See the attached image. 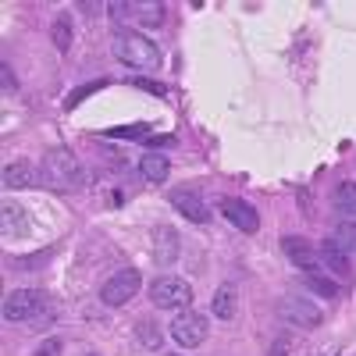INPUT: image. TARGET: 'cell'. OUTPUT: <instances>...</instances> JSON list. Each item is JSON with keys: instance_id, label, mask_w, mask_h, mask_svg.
I'll list each match as a JSON object with an SVG mask.
<instances>
[{"instance_id": "obj_4", "label": "cell", "mask_w": 356, "mask_h": 356, "mask_svg": "<svg viewBox=\"0 0 356 356\" xmlns=\"http://www.w3.org/2000/svg\"><path fill=\"white\" fill-rule=\"evenodd\" d=\"M107 11H111L118 22L146 25V29L164 22V4H157V0H114V4H107Z\"/></svg>"}, {"instance_id": "obj_5", "label": "cell", "mask_w": 356, "mask_h": 356, "mask_svg": "<svg viewBox=\"0 0 356 356\" xmlns=\"http://www.w3.org/2000/svg\"><path fill=\"white\" fill-rule=\"evenodd\" d=\"M150 300L154 307L161 310H189L193 303V285L182 282V278H175V275H164L150 285Z\"/></svg>"}, {"instance_id": "obj_24", "label": "cell", "mask_w": 356, "mask_h": 356, "mask_svg": "<svg viewBox=\"0 0 356 356\" xmlns=\"http://www.w3.org/2000/svg\"><path fill=\"white\" fill-rule=\"evenodd\" d=\"M289 349H292V342H289V339H278V342L271 346V356H289Z\"/></svg>"}, {"instance_id": "obj_11", "label": "cell", "mask_w": 356, "mask_h": 356, "mask_svg": "<svg viewBox=\"0 0 356 356\" xmlns=\"http://www.w3.org/2000/svg\"><path fill=\"white\" fill-rule=\"evenodd\" d=\"M282 250H285V257H289L296 267H303V275H307V271H321V253H317L307 239L285 235V239H282Z\"/></svg>"}, {"instance_id": "obj_23", "label": "cell", "mask_w": 356, "mask_h": 356, "mask_svg": "<svg viewBox=\"0 0 356 356\" xmlns=\"http://www.w3.org/2000/svg\"><path fill=\"white\" fill-rule=\"evenodd\" d=\"M33 356H61V342H57V339H47L43 346H36Z\"/></svg>"}, {"instance_id": "obj_2", "label": "cell", "mask_w": 356, "mask_h": 356, "mask_svg": "<svg viewBox=\"0 0 356 356\" xmlns=\"http://www.w3.org/2000/svg\"><path fill=\"white\" fill-rule=\"evenodd\" d=\"M50 300H47V292L40 289H15L8 292V300H4V317L15 321V324H33L47 314Z\"/></svg>"}, {"instance_id": "obj_20", "label": "cell", "mask_w": 356, "mask_h": 356, "mask_svg": "<svg viewBox=\"0 0 356 356\" xmlns=\"http://www.w3.org/2000/svg\"><path fill=\"white\" fill-rule=\"evenodd\" d=\"M50 36L57 43V50H68L72 47V15H57L54 29H50Z\"/></svg>"}, {"instance_id": "obj_17", "label": "cell", "mask_w": 356, "mask_h": 356, "mask_svg": "<svg viewBox=\"0 0 356 356\" xmlns=\"http://www.w3.org/2000/svg\"><path fill=\"white\" fill-rule=\"evenodd\" d=\"M0 225H4V235H29V221H25V211L15 203H4V211H0Z\"/></svg>"}, {"instance_id": "obj_21", "label": "cell", "mask_w": 356, "mask_h": 356, "mask_svg": "<svg viewBox=\"0 0 356 356\" xmlns=\"http://www.w3.org/2000/svg\"><path fill=\"white\" fill-rule=\"evenodd\" d=\"M307 285L314 289V292H321V296H339V285L328 278V271H307Z\"/></svg>"}, {"instance_id": "obj_8", "label": "cell", "mask_w": 356, "mask_h": 356, "mask_svg": "<svg viewBox=\"0 0 356 356\" xmlns=\"http://www.w3.org/2000/svg\"><path fill=\"white\" fill-rule=\"evenodd\" d=\"M278 317L289 324V328H303V332L317 328V324L324 321L321 307H314L310 300H300V296H285V300L278 303Z\"/></svg>"}, {"instance_id": "obj_15", "label": "cell", "mask_w": 356, "mask_h": 356, "mask_svg": "<svg viewBox=\"0 0 356 356\" xmlns=\"http://www.w3.org/2000/svg\"><path fill=\"white\" fill-rule=\"evenodd\" d=\"M4 186H8V189H33V186H36V168L25 164V161L8 164V168H4Z\"/></svg>"}, {"instance_id": "obj_13", "label": "cell", "mask_w": 356, "mask_h": 356, "mask_svg": "<svg viewBox=\"0 0 356 356\" xmlns=\"http://www.w3.org/2000/svg\"><path fill=\"white\" fill-rule=\"evenodd\" d=\"M178 232L175 228H168V225H161L157 232H154V257H157V264L161 267H168V264H175L178 260Z\"/></svg>"}, {"instance_id": "obj_19", "label": "cell", "mask_w": 356, "mask_h": 356, "mask_svg": "<svg viewBox=\"0 0 356 356\" xmlns=\"http://www.w3.org/2000/svg\"><path fill=\"white\" fill-rule=\"evenodd\" d=\"M332 239H335V243H339L349 257H353V253H356V221H339Z\"/></svg>"}, {"instance_id": "obj_7", "label": "cell", "mask_w": 356, "mask_h": 356, "mask_svg": "<svg viewBox=\"0 0 356 356\" xmlns=\"http://www.w3.org/2000/svg\"><path fill=\"white\" fill-rule=\"evenodd\" d=\"M207 335H211V321H207L203 314H196V310H182V314L171 321V339L178 346H186V349L203 346Z\"/></svg>"}, {"instance_id": "obj_18", "label": "cell", "mask_w": 356, "mask_h": 356, "mask_svg": "<svg viewBox=\"0 0 356 356\" xmlns=\"http://www.w3.org/2000/svg\"><path fill=\"white\" fill-rule=\"evenodd\" d=\"M211 307H214V317H221V321H232L235 317V285H221L218 292H214V300H211Z\"/></svg>"}, {"instance_id": "obj_10", "label": "cell", "mask_w": 356, "mask_h": 356, "mask_svg": "<svg viewBox=\"0 0 356 356\" xmlns=\"http://www.w3.org/2000/svg\"><path fill=\"white\" fill-rule=\"evenodd\" d=\"M317 253H321V267H324L328 275H335V278H342V282L353 275V257H349L335 239H324Z\"/></svg>"}, {"instance_id": "obj_14", "label": "cell", "mask_w": 356, "mask_h": 356, "mask_svg": "<svg viewBox=\"0 0 356 356\" xmlns=\"http://www.w3.org/2000/svg\"><path fill=\"white\" fill-rule=\"evenodd\" d=\"M332 207L342 221H356V182H339L332 193Z\"/></svg>"}, {"instance_id": "obj_26", "label": "cell", "mask_w": 356, "mask_h": 356, "mask_svg": "<svg viewBox=\"0 0 356 356\" xmlns=\"http://www.w3.org/2000/svg\"><path fill=\"white\" fill-rule=\"evenodd\" d=\"M86 356H97V353H86Z\"/></svg>"}, {"instance_id": "obj_25", "label": "cell", "mask_w": 356, "mask_h": 356, "mask_svg": "<svg viewBox=\"0 0 356 356\" xmlns=\"http://www.w3.org/2000/svg\"><path fill=\"white\" fill-rule=\"evenodd\" d=\"M0 72H4V89L11 93V89L18 86V82H15V75H11V65H0Z\"/></svg>"}, {"instance_id": "obj_12", "label": "cell", "mask_w": 356, "mask_h": 356, "mask_svg": "<svg viewBox=\"0 0 356 356\" xmlns=\"http://www.w3.org/2000/svg\"><path fill=\"white\" fill-rule=\"evenodd\" d=\"M171 207L178 214H186L193 225H203L207 218H211V211H207V203L196 196V193H189V189H175L171 193Z\"/></svg>"}, {"instance_id": "obj_1", "label": "cell", "mask_w": 356, "mask_h": 356, "mask_svg": "<svg viewBox=\"0 0 356 356\" xmlns=\"http://www.w3.org/2000/svg\"><path fill=\"white\" fill-rule=\"evenodd\" d=\"M114 57L122 65L136 68V72H157L161 68V50L154 40H146L139 33H118L114 36Z\"/></svg>"}, {"instance_id": "obj_16", "label": "cell", "mask_w": 356, "mask_h": 356, "mask_svg": "<svg viewBox=\"0 0 356 356\" xmlns=\"http://www.w3.org/2000/svg\"><path fill=\"white\" fill-rule=\"evenodd\" d=\"M139 175L146 178V182L161 186L164 178L171 175V164H168V157H161V154H146V157H139Z\"/></svg>"}, {"instance_id": "obj_9", "label": "cell", "mask_w": 356, "mask_h": 356, "mask_svg": "<svg viewBox=\"0 0 356 356\" xmlns=\"http://www.w3.org/2000/svg\"><path fill=\"white\" fill-rule=\"evenodd\" d=\"M221 214L235 225V228H239V232H246V235H253L257 228H260V214L253 211V207L246 203V200H239V196H225L221 203Z\"/></svg>"}, {"instance_id": "obj_6", "label": "cell", "mask_w": 356, "mask_h": 356, "mask_svg": "<svg viewBox=\"0 0 356 356\" xmlns=\"http://www.w3.org/2000/svg\"><path fill=\"white\" fill-rule=\"evenodd\" d=\"M143 278L136 267H122V271H114L104 285H100V303L107 307H125L129 300H136V292H139Z\"/></svg>"}, {"instance_id": "obj_22", "label": "cell", "mask_w": 356, "mask_h": 356, "mask_svg": "<svg viewBox=\"0 0 356 356\" xmlns=\"http://www.w3.org/2000/svg\"><path fill=\"white\" fill-rule=\"evenodd\" d=\"M136 332H139V339H143L146 349H157V346H161V332H157V324H154V321H139V328H136Z\"/></svg>"}, {"instance_id": "obj_3", "label": "cell", "mask_w": 356, "mask_h": 356, "mask_svg": "<svg viewBox=\"0 0 356 356\" xmlns=\"http://www.w3.org/2000/svg\"><path fill=\"white\" fill-rule=\"evenodd\" d=\"M40 175H43V182L54 186V189H72L79 182V161H75L72 150H65V146H54L50 154H43Z\"/></svg>"}]
</instances>
